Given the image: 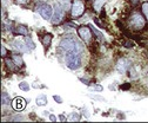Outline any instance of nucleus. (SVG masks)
<instances>
[{
  "label": "nucleus",
  "mask_w": 148,
  "mask_h": 123,
  "mask_svg": "<svg viewBox=\"0 0 148 123\" xmlns=\"http://www.w3.org/2000/svg\"><path fill=\"white\" fill-rule=\"evenodd\" d=\"M58 3L64 10H69L71 8V1L69 0H58Z\"/></svg>",
  "instance_id": "nucleus-13"
},
{
  "label": "nucleus",
  "mask_w": 148,
  "mask_h": 123,
  "mask_svg": "<svg viewBox=\"0 0 148 123\" xmlns=\"http://www.w3.org/2000/svg\"><path fill=\"white\" fill-rule=\"evenodd\" d=\"M14 64H15V63H13L11 59H6V65H7V67H10L11 70H15Z\"/></svg>",
  "instance_id": "nucleus-22"
},
{
  "label": "nucleus",
  "mask_w": 148,
  "mask_h": 123,
  "mask_svg": "<svg viewBox=\"0 0 148 123\" xmlns=\"http://www.w3.org/2000/svg\"><path fill=\"white\" fill-rule=\"evenodd\" d=\"M35 103H36V105H38V107H42V105H46V104H47V97H46L45 95H41V96H39V97H36Z\"/></svg>",
  "instance_id": "nucleus-11"
},
{
  "label": "nucleus",
  "mask_w": 148,
  "mask_h": 123,
  "mask_svg": "<svg viewBox=\"0 0 148 123\" xmlns=\"http://www.w3.org/2000/svg\"><path fill=\"white\" fill-rule=\"evenodd\" d=\"M13 62H14L15 65H18V66H23V65H24L23 58H21L20 56H18V55H14V56H13Z\"/></svg>",
  "instance_id": "nucleus-14"
},
{
  "label": "nucleus",
  "mask_w": 148,
  "mask_h": 123,
  "mask_svg": "<svg viewBox=\"0 0 148 123\" xmlns=\"http://www.w3.org/2000/svg\"><path fill=\"white\" fill-rule=\"evenodd\" d=\"M53 99H54V101H57L58 103H62V98L59 97V96H53Z\"/></svg>",
  "instance_id": "nucleus-25"
},
{
  "label": "nucleus",
  "mask_w": 148,
  "mask_h": 123,
  "mask_svg": "<svg viewBox=\"0 0 148 123\" xmlns=\"http://www.w3.org/2000/svg\"><path fill=\"white\" fill-rule=\"evenodd\" d=\"M25 43H26V45L28 46V49H29V50H33V49H35V44L33 43V40H32L31 38H28V37H25Z\"/></svg>",
  "instance_id": "nucleus-17"
},
{
  "label": "nucleus",
  "mask_w": 148,
  "mask_h": 123,
  "mask_svg": "<svg viewBox=\"0 0 148 123\" xmlns=\"http://www.w3.org/2000/svg\"><path fill=\"white\" fill-rule=\"evenodd\" d=\"M78 34L80 36V38L86 43V44H89V42H90V31H89V28L88 27H86V26H81L79 30H78Z\"/></svg>",
  "instance_id": "nucleus-6"
},
{
  "label": "nucleus",
  "mask_w": 148,
  "mask_h": 123,
  "mask_svg": "<svg viewBox=\"0 0 148 123\" xmlns=\"http://www.w3.org/2000/svg\"><path fill=\"white\" fill-rule=\"evenodd\" d=\"M80 118H81V116H80L79 114H77V113L71 114V116L68 117V120H69L71 122H79V121H80Z\"/></svg>",
  "instance_id": "nucleus-16"
},
{
  "label": "nucleus",
  "mask_w": 148,
  "mask_h": 123,
  "mask_svg": "<svg viewBox=\"0 0 148 123\" xmlns=\"http://www.w3.org/2000/svg\"><path fill=\"white\" fill-rule=\"evenodd\" d=\"M16 1L19 3V4H25V3H27V1H28V0H16Z\"/></svg>",
  "instance_id": "nucleus-33"
},
{
  "label": "nucleus",
  "mask_w": 148,
  "mask_h": 123,
  "mask_svg": "<svg viewBox=\"0 0 148 123\" xmlns=\"http://www.w3.org/2000/svg\"><path fill=\"white\" fill-rule=\"evenodd\" d=\"M129 24H131V26H133L134 28H142L145 25V19L139 13H135L134 15H132L131 20H129Z\"/></svg>",
  "instance_id": "nucleus-4"
},
{
  "label": "nucleus",
  "mask_w": 148,
  "mask_h": 123,
  "mask_svg": "<svg viewBox=\"0 0 148 123\" xmlns=\"http://www.w3.org/2000/svg\"><path fill=\"white\" fill-rule=\"evenodd\" d=\"M51 39H52V36H51V34H46V36L42 38V44L44 45H46V46H48L49 45V43H51Z\"/></svg>",
  "instance_id": "nucleus-19"
},
{
  "label": "nucleus",
  "mask_w": 148,
  "mask_h": 123,
  "mask_svg": "<svg viewBox=\"0 0 148 123\" xmlns=\"http://www.w3.org/2000/svg\"><path fill=\"white\" fill-rule=\"evenodd\" d=\"M74 27H77L75 24H65V28H74Z\"/></svg>",
  "instance_id": "nucleus-24"
},
{
  "label": "nucleus",
  "mask_w": 148,
  "mask_h": 123,
  "mask_svg": "<svg viewBox=\"0 0 148 123\" xmlns=\"http://www.w3.org/2000/svg\"><path fill=\"white\" fill-rule=\"evenodd\" d=\"M93 30H94V32H95V33H97V34H98V36H99V37H101V38H102V37H103V36H102V33H101V32H100V31H98V30H97V28H95V27H93Z\"/></svg>",
  "instance_id": "nucleus-27"
},
{
  "label": "nucleus",
  "mask_w": 148,
  "mask_h": 123,
  "mask_svg": "<svg viewBox=\"0 0 148 123\" xmlns=\"http://www.w3.org/2000/svg\"><path fill=\"white\" fill-rule=\"evenodd\" d=\"M90 90H95V91H102L103 88L101 85H89Z\"/></svg>",
  "instance_id": "nucleus-23"
},
{
  "label": "nucleus",
  "mask_w": 148,
  "mask_h": 123,
  "mask_svg": "<svg viewBox=\"0 0 148 123\" xmlns=\"http://www.w3.org/2000/svg\"><path fill=\"white\" fill-rule=\"evenodd\" d=\"M59 120H60L61 122H65V121H66V117H65L64 115H60V116H59Z\"/></svg>",
  "instance_id": "nucleus-32"
},
{
  "label": "nucleus",
  "mask_w": 148,
  "mask_h": 123,
  "mask_svg": "<svg viewBox=\"0 0 148 123\" xmlns=\"http://www.w3.org/2000/svg\"><path fill=\"white\" fill-rule=\"evenodd\" d=\"M65 62L68 69L71 70H77L81 65V57L78 52H66Z\"/></svg>",
  "instance_id": "nucleus-2"
},
{
  "label": "nucleus",
  "mask_w": 148,
  "mask_h": 123,
  "mask_svg": "<svg viewBox=\"0 0 148 123\" xmlns=\"http://www.w3.org/2000/svg\"><path fill=\"white\" fill-rule=\"evenodd\" d=\"M19 88H20V90H23V91H28L29 90V85L26 82H21L19 84Z\"/></svg>",
  "instance_id": "nucleus-20"
},
{
  "label": "nucleus",
  "mask_w": 148,
  "mask_h": 123,
  "mask_svg": "<svg viewBox=\"0 0 148 123\" xmlns=\"http://www.w3.org/2000/svg\"><path fill=\"white\" fill-rule=\"evenodd\" d=\"M129 66H131V62L126 58H121V59H119L116 67H118V71L120 74H126L127 70L129 69Z\"/></svg>",
  "instance_id": "nucleus-8"
},
{
  "label": "nucleus",
  "mask_w": 148,
  "mask_h": 123,
  "mask_svg": "<svg viewBox=\"0 0 148 123\" xmlns=\"http://www.w3.org/2000/svg\"><path fill=\"white\" fill-rule=\"evenodd\" d=\"M12 107L14 110H23L26 107V101L21 97H16L12 101Z\"/></svg>",
  "instance_id": "nucleus-9"
},
{
  "label": "nucleus",
  "mask_w": 148,
  "mask_h": 123,
  "mask_svg": "<svg viewBox=\"0 0 148 123\" xmlns=\"http://www.w3.org/2000/svg\"><path fill=\"white\" fill-rule=\"evenodd\" d=\"M125 46L126 47H133V43L132 42H127V43H125Z\"/></svg>",
  "instance_id": "nucleus-28"
},
{
  "label": "nucleus",
  "mask_w": 148,
  "mask_h": 123,
  "mask_svg": "<svg viewBox=\"0 0 148 123\" xmlns=\"http://www.w3.org/2000/svg\"><path fill=\"white\" fill-rule=\"evenodd\" d=\"M1 103H3V105L10 104V97H8V95L5 94V92H3V95H1Z\"/></svg>",
  "instance_id": "nucleus-18"
},
{
  "label": "nucleus",
  "mask_w": 148,
  "mask_h": 123,
  "mask_svg": "<svg viewBox=\"0 0 148 123\" xmlns=\"http://www.w3.org/2000/svg\"><path fill=\"white\" fill-rule=\"evenodd\" d=\"M142 12H143V14L146 15V18L148 20V3H145L142 5Z\"/></svg>",
  "instance_id": "nucleus-21"
},
{
  "label": "nucleus",
  "mask_w": 148,
  "mask_h": 123,
  "mask_svg": "<svg viewBox=\"0 0 148 123\" xmlns=\"http://www.w3.org/2000/svg\"><path fill=\"white\" fill-rule=\"evenodd\" d=\"M1 56H3V57H5V56H6V49H5V46H4V45L1 46Z\"/></svg>",
  "instance_id": "nucleus-26"
},
{
  "label": "nucleus",
  "mask_w": 148,
  "mask_h": 123,
  "mask_svg": "<svg viewBox=\"0 0 148 123\" xmlns=\"http://www.w3.org/2000/svg\"><path fill=\"white\" fill-rule=\"evenodd\" d=\"M64 18V11H62V7L61 6H55L54 7V14H53V18H52V22L54 24H58Z\"/></svg>",
  "instance_id": "nucleus-7"
},
{
  "label": "nucleus",
  "mask_w": 148,
  "mask_h": 123,
  "mask_svg": "<svg viewBox=\"0 0 148 123\" xmlns=\"http://www.w3.org/2000/svg\"><path fill=\"white\" fill-rule=\"evenodd\" d=\"M106 1H107V0H94V8H95L97 11H100L101 7H102V5H103Z\"/></svg>",
  "instance_id": "nucleus-15"
},
{
  "label": "nucleus",
  "mask_w": 148,
  "mask_h": 123,
  "mask_svg": "<svg viewBox=\"0 0 148 123\" xmlns=\"http://www.w3.org/2000/svg\"><path fill=\"white\" fill-rule=\"evenodd\" d=\"M14 33L21 34V36H27V28L25 26H18L14 28Z\"/></svg>",
  "instance_id": "nucleus-12"
},
{
  "label": "nucleus",
  "mask_w": 148,
  "mask_h": 123,
  "mask_svg": "<svg viewBox=\"0 0 148 123\" xmlns=\"http://www.w3.org/2000/svg\"><path fill=\"white\" fill-rule=\"evenodd\" d=\"M13 46H14L15 50L20 51V52H24V51H28V50H29V49L26 47V46H27L26 43H24V42H21V40H19V39H16V40L13 42Z\"/></svg>",
  "instance_id": "nucleus-10"
},
{
  "label": "nucleus",
  "mask_w": 148,
  "mask_h": 123,
  "mask_svg": "<svg viewBox=\"0 0 148 123\" xmlns=\"http://www.w3.org/2000/svg\"><path fill=\"white\" fill-rule=\"evenodd\" d=\"M36 11H38V13L42 17V18L45 20H49L52 18V7L48 5V4H40L38 5V7H36Z\"/></svg>",
  "instance_id": "nucleus-3"
},
{
  "label": "nucleus",
  "mask_w": 148,
  "mask_h": 123,
  "mask_svg": "<svg viewBox=\"0 0 148 123\" xmlns=\"http://www.w3.org/2000/svg\"><path fill=\"white\" fill-rule=\"evenodd\" d=\"M49 120H51L52 122H57V117H55L54 115H49Z\"/></svg>",
  "instance_id": "nucleus-29"
},
{
  "label": "nucleus",
  "mask_w": 148,
  "mask_h": 123,
  "mask_svg": "<svg viewBox=\"0 0 148 123\" xmlns=\"http://www.w3.org/2000/svg\"><path fill=\"white\" fill-rule=\"evenodd\" d=\"M85 6L80 0H74V3L72 5V15L73 17H79L84 13Z\"/></svg>",
  "instance_id": "nucleus-5"
},
{
  "label": "nucleus",
  "mask_w": 148,
  "mask_h": 123,
  "mask_svg": "<svg viewBox=\"0 0 148 123\" xmlns=\"http://www.w3.org/2000/svg\"><path fill=\"white\" fill-rule=\"evenodd\" d=\"M23 120H24L23 116H16V117H14V121H23Z\"/></svg>",
  "instance_id": "nucleus-31"
},
{
  "label": "nucleus",
  "mask_w": 148,
  "mask_h": 123,
  "mask_svg": "<svg viewBox=\"0 0 148 123\" xmlns=\"http://www.w3.org/2000/svg\"><path fill=\"white\" fill-rule=\"evenodd\" d=\"M129 88H131V85H129V84H125V85H122V86H121V89L126 90V89H129Z\"/></svg>",
  "instance_id": "nucleus-30"
},
{
  "label": "nucleus",
  "mask_w": 148,
  "mask_h": 123,
  "mask_svg": "<svg viewBox=\"0 0 148 123\" xmlns=\"http://www.w3.org/2000/svg\"><path fill=\"white\" fill-rule=\"evenodd\" d=\"M60 49L64 50L65 52H78V54H81L82 51L80 43L71 36L64 38L60 42Z\"/></svg>",
  "instance_id": "nucleus-1"
}]
</instances>
